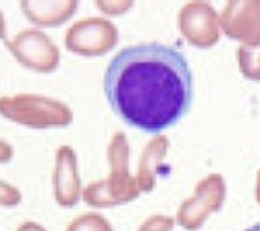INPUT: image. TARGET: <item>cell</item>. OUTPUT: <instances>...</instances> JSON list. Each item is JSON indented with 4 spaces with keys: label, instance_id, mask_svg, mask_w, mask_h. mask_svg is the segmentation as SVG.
Listing matches in <instances>:
<instances>
[{
    "label": "cell",
    "instance_id": "2",
    "mask_svg": "<svg viewBox=\"0 0 260 231\" xmlns=\"http://www.w3.org/2000/svg\"><path fill=\"white\" fill-rule=\"evenodd\" d=\"M129 145L127 137L117 131L107 147L110 173L83 187L82 200L94 208H111L127 204L139 197L141 191L136 176L129 170Z\"/></svg>",
    "mask_w": 260,
    "mask_h": 231
},
{
    "label": "cell",
    "instance_id": "6",
    "mask_svg": "<svg viewBox=\"0 0 260 231\" xmlns=\"http://www.w3.org/2000/svg\"><path fill=\"white\" fill-rule=\"evenodd\" d=\"M77 155L71 146L58 147L54 155L52 170V193L57 205L72 208L82 199Z\"/></svg>",
    "mask_w": 260,
    "mask_h": 231
},
{
    "label": "cell",
    "instance_id": "3",
    "mask_svg": "<svg viewBox=\"0 0 260 231\" xmlns=\"http://www.w3.org/2000/svg\"><path fill=\"white\" fill-rule=\"evenodd\" d=\"M0 115L34 129L63 128L74 119L72 110L66 103L31 93L0 97Z\"/></svg>",
    "mask_w": 260,
    "mask_h": 231
},
{
    "label": "cell",
    "instance_id": "13",
    "mask_svg": "<svg viewBox=\"0 0 260 231\" xmlns=\"http://www.w3.org/2000/svg\"><path fill=\"white\" fill-rule=\"evenodd\" d=\"M16 231H48L44 226L35 221H26L21 223Z\"/></svg>",
    "mask_w": 260,
    "mask_h": 231
},
{
    "label": "cell",
    "instance_id": "7",
    "mask_svg": "<svg viewBox=\"0 0 260 231\" xmlns=\"http://www.w3.org/2000/svg\"><path fill=\"white\" fill-rule=\"evenodd\" d=\"M20 9L32 24L39 27H57L73 17L78 9V3L75 0H24L20 3Z\"/></svg>",
    "mask_w": 260,
    "mask_h": 231
},
{
    "label": "cell",
    "instance_id": "5",
    "mask_svg": "<svg viewBox=\"0 0 260 231\" xmlns=\"http://www.w3.org/2000/svg\"><path fill=\"white\" fill-rule=\"evenodd\" d=\"M6 46L14 58L26 69L37 73H51L59 65L60 53L52 39L37 28L19 31Z\"/></svg>",
    "mask_w": 260,
    "mask_h": 231
},
{
    "label": "cell",
    "instance_id": "4",
    "mask_svg": "<svg viewBox=\"0 0 260 231\" xmlns=\"http://www.w3.org/2000/svg\"><path fill=\"white\" fill-rule=\"evenodd\" d=\"M64 46L74 54L86 57L100 56L119 43L116 25L102 17H88L74 22L64 34Z\"/></svg>",
    "mask_w": 260,
    "mask_h": 231
},
{
    "label": "cell",
    "instance_id": "11",
    "mask_svg": "<svg viewBox=\"0 0 260 231\" xmlns=\"http://www.w3.org/2000/svg\"><path fill=\"white\" fill-rule=\"evenodd\" d=\"M170 228V220L162 217H152L143 222L138 231H169Z\"/></svg>",
    "mask_w": 260,
    "mask_h": 231
},
{
    "label": "cell",
    "instance_id": "1",
    "mask_svg": "<svg viewBox=\"0 0 260 231\" xmlns=\"http://www.w3.org/2000/svg\"><path fill=\"white\" fill-rule=\"evenodd\" d=\"M103 90L125 123L158 134L189 111L193 78L181 51L151 42L125 47L113 57L104 73Z\"/></svg>",
    "mask_w": 260,
    "mask_h": 231
},
{
    "label": "cell",
    "instance_id": "10",
    "mask_svg": "<svg viewBox=\"0 0 260 231\" xmlns=\"http://www.w3.org/2000/svg\"><path fill=\"white\" fill-rule=\"evenodd\" d=\"M97 9L105 14L106 16H122L128 12V10L132 8L133 3L130 2H104V0H99L95 2Z\"/></svg>",
    "mask_w": 260,
    "mask_h": 231
},
{
    "label": "cell",
    "instance_id": "9",
    "mask_svg": "<svg viewBox=\"0 0 260 231\" xmlns=\"http://www.w3.org/2000/svg\"><path fill=\"white\" fill-rule=\"evenodd\" d=\"M22 201V194L14 184L0 179V206L16 207Z\"/></svg>",
    "mask_w": 260,
    "mask_h": 231
},
{
    "label": "cell",
    "instance_id": "8",
    "mask_svg": "<svg viewBox=\"0 0 260 231\" xmlns=\"http://www.w3.org/2000/svg\"><path fill=\"white\" fill-rule=\"evenodd\" d=\"M66 231H115L111 221L99 213L89 212L75 217Z\"/></svg>",
    "mask_w": 260,
    "mask_h": 231
},
{
    "label": "cell",
    "instance_id": "14",
    "mask_svg": "<svg viewBox=\"0 0 260 231\" xmlns=\"http://www.w3.org/2000/svg\"><path fill=\"white\" fill-rule=\"evenodd\" d=\"M7 36V22L3 12L0 11V39L6 40Z\"/></svg>",
    "mask_w": 260,
    "mask_h": 231
},
{
    "label": "cell",
    "instance_id": "12",
    "mask_svg": "<svg viewBox=\"0 0 260 231\" xmlns=\"http://www.w3.org/2000/svg\"><path fill=\"white\" fill-rule=\"evenodd\" d=\"M14 157V149L10 143L0 139V164L10 162Z\"/></svg>",
    "mask_w": 260,
    "mask_h": 231
}]
</instances>
